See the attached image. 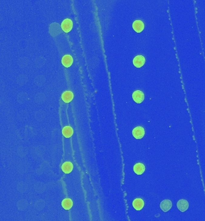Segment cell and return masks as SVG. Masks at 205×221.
I'll return each instance as SVG.
<instances>
[{
	"instance_id": "obj_1",
	"label": "cell",
	"mask_w": 205,
	"mask_h": 221,
	"mask_svg": "<svg viewBox=\"0 0 205 221\" xmlns=\"http://www.w3.org/2000/svg\"><path fill=\"white\" fill-rule=\"evenodd\" d=\"M61 26H62V30L65 32L68 33L72 30V29L73 28L72 21L69 18H66L63 21V22L62 23Z\"/></svg>"
},
{
	"instance_id": "obj_5",
	"label": "cell",
	"mask_w": 205,
	"mask_h": 221,
	"mask_svg": "<svg viewBox=\"0 0 205 221\" xmlns=\"http://www.w3.org/2000/svg\"><path fill=\"white\" fill-rule=\"evenodd\" d=\"M133 28L136 32L140 33L144 30V24L141 20H136L133 24Z\"/></svg>"
},
{
	"instance_id": "obj_13",
	"label": "cell",
	"mask_w": 205,
	"mask_h": 221,
	"mask_svg": "<svg viewBox=\"0 0 205 221\" xmlns=\"http://www.w3.org/2000/svg\"><path fill=\"white\" fill-rule=\"evenodd\" d=\"M62 134L66 138H69L73 134V130L70 126H65L62 130Z\"/></svg>"
},
{
	"instance_id": "obj_6",
	"label": "cell",
	"mask_w": 205,
	"mask_h": 221,
	"mask_svg": "<svg viewBox=\"0 0 205 221\" xmlns=\"http://www.w3.org/2000/svg\"><path fill=\"white\" fill-rule=\"evenodd\" d=\"M189 204L188 202L184 199H181L179 200L177 203V207L178 209L182 212L186 211L188 209Z\"/></svg>"
},
{
	"instance_id": "obj_11",
	"label": "cell",
	"mask_w": 205,
	"mask_h": 221,
	"mask_svg": "<svg viewBox=\"0 0 205 221\" xmlns=\"http://www.w3.org/2000/svg\"><path fill=\"white\" fill-rule=\"evenodd\" d=\"M73 168V164L70 162H66L62 166V170L65 174L70 173Z\"/></svg>"
},
{
	"instance_id": "obj_14",
	"label": "cell",
	"mask_w": 205,
	"mask_h": 221,
	"mask_svg": "<svg viewBox=\"0 0 205 221\" xmlns=\"http://www.w3.org/2000/svg\"><path fill=\"white\" fill-rule=\"evenodd\" d=\"M62 207L65 210H69L72 208V207L73 206V202L70 199L66 198V199H65L62 201Z\"/></svg>"
},
{
	"instance_id": "obj_2",
	"label": "cell",
	"mask_w": 205,
	"mask_h": 221,
	"mask_svg": "<svg viewBox=\"0 0 205 221\" xmlns=\"http://www.w3.org/2000/svg\"><path fill=\"white\" fill-rule=\"evenodd\" d=\"M133 136L136 139H141L145 135V130L143 127L138 126L133 130Z\"/></svg>"
},
{
	"instance_id": "obj_3",
	"label": "cell",
	"mask_w": 205,
	"mask_h": 221,
	"mask_svg": "<svg viewBox=\"0 0 205 221\" xmlns=\"http://www.w3.org/2000/svg\"><path fill=\"white\" fill-rule=\"evenodd\" d=\"M146 63V58L143 55H137L133 60V64L137 68H141Z\"/></svg>"
},
{
	"instance_id": "obj_10",
	"label": "cell",
	"mask_w": 205,
	"mask_h": 221,
	"mask_svg": "<svg viewBox=\"0 0 205 221\" xmlns=\"http://www.w3.org/2000/svg\"><path fill=\"white\" fill-rule=\"evenodd\" d=\"M133 205L136 210H141L144 207V201L143 199H136L133 201Z\"/></svg>"
},
{
	"instance_id": "obj_8",
	"label": "cell",
	"mask_w": 205,
	"mask_h": 221,
	"mask_svg": "<svg viewBox=\"0 0 205 221\" xmlns=\"http://www.w3.org/2000/svg\"><path fill=\"white\" fill-rule=\"evenodd\" d=\"M172 202L170 200H163L160 204V209L165 212L169 211L172 207Z\"/></svg>"
},
{
	"instance_id": "obj_9",
	"label": "cell",
	"mask_w": 205,
	"mask_h": 221,
	"mask_svg": "<svg viewBox=\"0 0 205 221\" xmlns=\"http://www.w3.org/2000/svg\"><path fill=\"white\" fill-rule=\"evenodd\" d=\"M62 99L65 103H69L73 99V94L71 91H65L62 95Z\"/></svg>"
},
{
	"instance_id": "obj_12",
	"label": "cell",
	"mask_w": 205,
	"mask_h": 221,
	"mask_svg": "<svg viewBox=\"0 0 205 221\" xmlns=\"http://www.w3.org/2000/svg\"><path fill=\"white\" fill-rule=\"evenodd\" d=\"M145 171V166L142 163H137L134 167V171L137 175H141Z\"/></svg>"
},
{
	"instance_id": "obj_4",
	"label": "cell",
	"mask_w": 205,
	"mask_h": 221,
	"mask_svg": "<svg viewBox=\"0 0 205 221\" xmlns=\"http://www.w3.org/2000/svg\"><path fill=\"white\" fill-rule=\"evenodd\" d=\"M133 98L137 103H141L144 99V95L141 90H136L133 94Z\"/></svg>"
},
{
	"instance_id": "obj_7",
	"label": "cell",
	"mask_w": 205,
	"mask_h": 221,
	"mask_svg": "<svg viewBox=\"0 0 205 221\" xmlns=\"http://www.w3.org/2000/svg\"><path fill=\"white\" fill-rule=\"evenodd\" d=\"M62 64L65 67L68 68L70 67L73 63V58L70 55H65L63 56L62 60Z\"/></svg>"
}]
</instances>
